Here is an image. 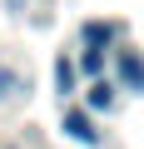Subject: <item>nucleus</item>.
I'll list each match as a JSON object with an SVG mask.
<instances>
[{
    "instance_id": "1",
    "label": "nucleus",
    "mask_w": 144,
    "mask_h": 149,
    "mask_svg": "<svg viewBox=\"0 0 144 149\" xmlns=\"http://www.w3.org/2000/svg\"><path fill=\"white\" fill-rule=\"evenodd\" d=\"M119 80H124L129 90H139V95H144V60H139V55H129V50L119 55Z\"/></svg>"
},
{
    "instance_id": "2",
    "label": "nucleus",
    "mask_w": 144,
    "mask_h": 149,
    "mask_svg": "<svg viewBox=\"0 0 144 149\" xmlns=\"http://www.w3.org/2000/svg\"><path fill=\"white\" fill-rule=\"evenodd\" d=\"M65 134L75 139V144H95V139H99V134L90 129V119H85L80 109H75V114H65Z\"/></svg>"
},
{
    "instance_id": "3",
    "label": "nucleus",
    "mask_w": 144,
    "mask_h": 149,
    "mask_svg": "<svg viewBox=\"0 0 144 149\" xmlns=\"http://www.w3.org/2000/svg\"><path fill=\"white\" fill-rule=\"evenodd\" d=\"M109 104H114V90H109L104 80H95V85H90V109H109Z\"/></svg>"
},
{
    "instance_id": "4",
    "label": "nucleus",
    "mask_w": 144,
    "mask_h": 149,
    "mask_svg": "<svg viewBox=\"0 0 144 149\" xmlns=\"http://www.w3.org/2000/svg\"><path fill=\"white\" fill-rule=\"evenodd\" d=\"M55 85H60V95L75 90V65H70V60H55Z\"/></svg>"
},
{
    "instance_id": "5",
    "label": "nucleus",
    "mask_w": 144,
    "mask_h": 149,
    "mask_svg": "<svg viewBox=\"0 0 144 149\" xmlns=\"http://www.w3.org/2000/svg\"><path fill=\"white\" fill-rule=\"evenodd\" d=\"M15 85H20L15 74H10V70H0V100H10V95H15Z\"/></svg>"
},
{
    "instance_id": "6",
    "label": "nucleus",
    "mask_w": 144,
    "mask_h": 149,
    "mask_svg": "<svg viewBox=\"0 0 144 149\" xmlns=\"http://www.w3.org/2000/svg\"><path fill=\"white\" fill-rule=\"evenodd\" d=\"M109 35H114L109 25H90V30H85V40H90V45H99V40H109Z\"/></svg>"
},
{
    "instance_id": "7",
    "label": "nucleus",
    "mask_w": 144,
    "mask_h": 149,
    "mask_svg": "<svg viewBox=\"0 0 144 149\" xmlns=\"http://www.w3.org/2000/svg\"><path fill=\"white\" fill-rule=\"evenodd\" d=\"M80 65H85L90 74H99V65H104V60H99V50H85V60H80Z\"/></svg>"
}]
</instances>
